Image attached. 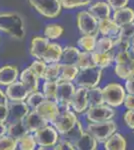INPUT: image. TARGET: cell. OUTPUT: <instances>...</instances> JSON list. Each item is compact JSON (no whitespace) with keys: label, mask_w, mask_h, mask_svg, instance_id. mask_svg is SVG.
<instances>
[{"label":"cell","mask_w":134,"mask_h":150,"mask_svg":"<svg viewBox=\"0 0 134 150\" xmlns=\"http://www.w3.org/2000/svg\"><path fill=\"white\" fill-rule=\"evenodd\" d=\"M19 79L26 86V88L29 90V92H33V91L38 90L39 78L34 74V72L29 67L25 68L19 74Z\"/></svg>","instance_id":"cell-18"},{"label":"cell","mask_w":134,"mask_h":150,"mask_svg":"<svg viewBox=\"0 0 134 150\" xmlns=\"http://www.w3.org/2000/svg\"><path fill=\"white\" fill-rule=\"evenodd\" d=\"M53 149H56V150H74L75 147L74 145L72 143L68 141H65V140H62V139H58L57 143L54 145V148Z\"/></svg>","instance_id":"cell-44"},{"label":"cell","mask_w":134,"mask_h":150,"mask_svg":"<svg viewBox=\"0 0 134 150\" xmlns=\"http://www.w3.org/2000/svg\"><path fill=\"white\" fill-rule=\"evenodd\" d=\"M70 107L77 113H82L88 108V98H87V88L79 87L75 89L70 102Z\"/></svg>","instance_id":"cell-14"},{"label":"cell","mask_w":134,"mask_h":150,"mask_svg":"<svg viewBox=\"0 0 134 150\" xmlns=\"http://www.w3.org/2000/svg\"><path fill=\"white\" fill-rule=\"evenodd\" d=\"M77 27L84 35L98 32V21L88 11H81L77 15Z\"/></svg>","instance_id":"cell-9"},{"label":"cell","mask_w":134,"mask_h":150,"mask_svg":"<svg viewBox=\"0 0 134 150\" xmlns=\"http://www.w3.org/2000/svg\"><path fill=\"white\" fill-rule=\"evenodd\" d=\"M104 102L111 107H118L125 98V88L118 83H110L102 89Z\"/></svg>","instance_id":"cell-6"},{"label":"cell","mask_w":134,"mask_h":150,"mask_svg":"<svg viewBox=\"0 0 134 150\" xmlns=\"http://www.w3.org/2000/svg\"><path fill=\"white\" fill-rule=\"evenodd\" d=\"M115 115V111L111 106L104 104L96 106H90L86 111V118L90 122H100L110 120Z\"/></svg>","instance_id":"cell-8"},{"label":"cell","mask_w":134,"mask_h":150,"mask_svg":"<svg viewBox=\"0 0 134 150\" xmlns=\"http://www.w3.org/2000/svg\"><path fill=\"white\" fill-rule=\"evenodd\" d=\"M93 64V60H92V54L91 52L88 51H80L79 57H78V61H77L76 66L78 68H84V67H88L91 66Z\"/></svg>","instance_id":"cell-41"},{"label":"cell","mask_w":134,"mask_h":150,"mask_svg":"<svg viewBox=\"0 0 134 150\" xmlns=\"http://www.w3.org/2000/svg\"><path fill=\"white\" fill-rule=\"evenodd\" d=\"M56 90H57V81L45 80L42 86V93L47 100L56 101Z\"/></svg>","instance_id":"cell-34"},{"label":"cell","mask_w":134,"mask_h":150,"mask_svg":"<svg viewBox=\"0 0 134 150\" xmlns=\"http://www.w3.org/2000/svg\"><path fill=\"white\" fill-rule=\"evenodd\" d=\"M129 0H107V4L114 10H117L122 7H125L128 4Z\"/></svg>","instance_id":"cell-45"},{"label":"cell","mask_w":134,"mask_h":150,"mask_svg":"<svg viewBox=\"0 0 134 150\" xmlns=\"http://www.w3.org/2000/svg\"><path fill=\"white\" fill-rule=\"evenodd\" d=\"M37 146L32 133H27L17 140V147L21 150H34Z\"/></svg>","instance_id":"cell-32"},{"label":"cell","mask_w":134,"mask_h":150,"mask_svg":"<svg viewBox=\"0 0 134 150\" xmlns=\"http://www.w3.org/2000/svg\"><path fill=\"white\" fill-rule=\"evenodd\" d=\"M19 71L14 65H5L0 68V85L8 86L18 79Z\"/></svg>","instance_id":"cell-16"},{"label":"cell","mask_w":134,"mask_h":150,"mask_svg":"<svg viewBox=\"0 0 134 150\" xmlns=\"http://www.w3.org/2000/svg\"><path fill=\"white\" fill-rule=\"evenodd\" d=\"M129 52H130L132 58H134V43H131V44H130V47H129Z\"/></svg>","instance_id":"cell-52"},{"label":"cell","mask_w":134,"mask_h":150,"mask_svg":"<svg viewBox=\"0 0 134 150\" xmlns=\"http://www.w3.org/2000/svg\"><path fill=\"white\" fill-rule=\"evenodd\" d=\"M79 54H80V50L78 48L73 46H66L62 48V54L59 62L64 64H72L76 66Z\"/></svg>","instance_id":"cell-28"},{"label":"cell","mask_w":134,"mask_h":150,"mask_svg":"<svg viewBox=\"0 0 134 150\" xmlns=\"http://www.w3.org/2000/svg\"><path fill=\"white\" fill-rule=\"evenodd\" d=\"M23 123L29 133H34L40 128L46 126L48 124V121H46L35 110H30L24 117Z\"/></svg>","instance_id":"cell-15"},{"label":"cell","mask_w":134,"mask_h":150,"mask_svg":"<svg viewBox=\"0 0 134 150\" xmlns=\"http://www.w3.org/2000/svg\"><path fill=\"white\" fill-rule=\"evenodd\" d=\"M75 149L78 150H94L97 148L96 139L88 132H83L80 138L75 142Z\"/></svg>","instance_id":"cell-27"},{"label":"cell","mask_w":134,"mask_h":150,"mask_svg":"<svg viewBox=\"0 0 134 150\" xmlns=\"http://www.w3.org/2000/svg\"><path fill=\"white\" fill-rule=\"evenodd\" d=\"M6 132H7V125L5 123L0 122V137L5 135Z\"/></svg>","instance_id":"cell-51"},{"label":"cell","mask_w":134,"mask_h":150,"mask_svg":"<svg viewBox=\"0 0 134 150\" xmlns=\"http://www.w3.org/2000/svg\"><path fill=\"white\" fill-rule=\"evenodd\" d=\"M45 99L46 98H45V96L43 95V93L37 90V91H33V92L29 93L27 98L25 99V102L27 103L30 110H34L42 101H44Z\"/></svg>","instance_id":"cell-37"},{"label":"cell","mask_w":134,"mask_h":150,"mask_svg":"<svg viewBox=\"0 0 134 150\" xmlns=\"http://www.w3.org/2000/svg\"><path fill=\"white\" fill-rule=\"evenodd\" d=\"M75 86L72 81H59L57 82L56 90V102L59 105L60 110L69 109L70 102L73 94L75 92Z\"/></svg>","instance_id":"cell-7"},{"label":"cell","mask_w":134,"mask_h":150,"mask_svg":"<svg viewBox=\"0 0 134 150\" xmlns=\"http://www.w3.org/2000/svg\"><path fill=\"white\" fill-rule=\"evenodd\" d=\"M110 10L111 8L107 4V2H97V3L93 4L88 8V12L97 21L109 18Z\"/></svg>","instance_id":"cell-22"},{"label":"cell","mask_w":134,"mask_h":150,"mask_svg":"<svg viewBox=\"0 0 134 150\" xmlns=\"http://www.w3.org/2000/svg\"><path fill=\"white\" fill-rule=\"evenodd\" d=\"M34 139L36 141L37 146H39L40 150L43 149H53L54 145L57 143L59 139L58 131L54 126L46 125V126L40 128L37 131L32 133Z\"/></svg>","instance_id":"cell-3"},{"label":"cell","mask_w":134,"mask_h":150,"mask_svg":"<svg viewBox=\"0 0 134 150\" xmlns=\"http://www.w3.org/2000/svg\"><path fill=\"white\" fill-rule=\"evenodd\" d=\"M28 130L26 129L25 125L23 123V120H17V121H9V124L7 125V132L6 134L9 135L15 140L20 139L25 134H27Z\"/></svg>","instance_id":"cell-23"},{"label":"cell","mask_w":134,"mask_h":150,"mask_svg":"<svg viewBox=\"0 0 134 150\" xmlns=\"http://www.w3.org/2000/svg\"><path fill=\"white\" fill-rule=\"evenodd\" d=\"M83 132H84L83 126H82L81 123L77 120V122L75 123L69 130H67L66 132L60 134L59 139L65 140V141H68L74 145L75 142H76L77 140L80 138V136L83 134Z\"/></svg>","instance_id":"cell-25"},{"label":"cell","mask_w":134,"mask_h":150,"mask_svg":"<svg viewBox=\"0 0 134 150\" xmlns=\"http://www.w3.org/2000/svg\"><path fill=\"white\" fill-rule=\"evenodd\" d=\"M104 148L107 150H124L126 148V140L121 134L114 132L104 141Z\"/></svg>","instance_id":"cell-26"},{"label":"cell","mask_w":134,"mask_h":150,"mask_svg":"<svg viewBox=\"0 0 134 150\" xmlns=\"http://www.w3.org/2000/svg\"><path fill=\"white\" fill-rule=\"evenodd\" d=\"M102 76V69L99 67L91 65L88 67L80 68L74 81L79 87L84 88H93L97 86Z\"/></svg>","instance_id":"cell-2"},{"label":"cell","mask_w":134,"mask_h":150,"mask_svg":"<svg viewBox=\"0 0 134 150\" xmlns=\"http://www.w3.org/2000/svg\"><path fill=\"white\" fill-rule=\"evenodd\" d=\"M6 87L5 94L9 101H24L27 98L28 94L30 93L26 88V86L20 80H16Z\"/></svg>","instance_id":"cell-12"},{"label":"cell","mask_w":134,"mask_h":150,"mask_svg":"<svg viewBox=\"0 0 134 150\" xmlns=\"http://www.w3.org/2000/svg\"><path fill=\"white\" fill-rule=\"evenodd\" d=\"M8 104H0V122L5 123L8 120Z\"/></svg>","instance_id":"cell-47"},{"label":"cell","mask_w":134,"mask_h":150,"mask_svg":"<svg viewBox=\"0 0 134 150\" xmlns=\"http://www.w3.org/2000/svg\"><path fill=\"white\" fill-rule=\"evenodd\" d=\"M117 37L127 40L131 43V41L134 39V22H130L120 26Z\"/></svg>","instance_id":"cell-38"},{"label":"cell","mask_w":134,"mask_h":150,"mask_svg":"<svg viewBox=\"0 0 134 150\" xmlns=\"http://www.w3.org/2000/svg\"><path fill=\"white\" fill-rule=\"evenodd\" d=\"M60 63H48L46 65V68L43 75V79L48 81H56L59 75Z\"/></svg>","instance_id":"cell-35"},{"label":"cell","mask_w":134,"mask_h":150,"mask_svg":"<svg viewBox=\"0 0 134 150\" xmlns=\"http://www.w3.org/2000/svg\"><path fill=\"white\" fill-rule=\"evenodd\" d=\"M49 44V40L44 37H34L31 41L30 45V54L31 56L36 59L42 60V56L44 54L45 50L47 49V46Z\"/></svg>","instance_id":"cell-17"},{"label":"cell","mask_w":134,"mask_h":150,"mask_svg":"<svg viewBox=\"0 0 134 150\" xmlns=\"http://www.w3.org/2000/svg\"><path fill=\"white\" fill-rule=\"evenodd\" d=\"M87 132L96 139L97 142H104L117 130V125L112 119L100 122H91L87 126Z\"/></svg>","instance_id":"cell-4"},{"label":"cell","mask_w":134,"mask_h":150,"mask_svg":"<svg viewBox=\"0 0 134 150\" xmlns=\"http://www.w3.org/2000/svg\"><path fill=\"white\" fill-rule=\"evenodd\" d=\"M30 5L46 18H55L61 12L60 0H28Z\"/></svg>","instance_id":"cell-5"},{"label":"cell","mask_w":134,"mask_h":150,"mask_svg":"<svg viewBox=\"0 0 134 150\" xmlns=\"http://www.w3.org/2000/svg\"><path fill=\"white\" fill-rule=\"evenodd\" d=\"M112 46H113V39L110 37H107V36H103L102 38L96 41V44H95V48L93 51L97 53L110 52Z\"/></svg>","instance_id":"cell-33"},{"label":"cell","mask_w":134,"mask_h":150,"mask_svg":"<svg viewBox=\"0 0 134 150\" xmlns=\"http://www.w3.org/2000/svg\"><path fill=\"white\" fill-rule=\"evenodd\" d=\"M96 35L95 34H88V35H83L82 37H80L77 44L80 49H82L83 51H88L92 52L95 48V44H96Z\"/></svg>","instance_id":"cell-31"},{"label":"cell","mask_w":134,"mask_h":150,"mask_svg":"<svg viewBox=\"0 0 134 150\" xmlns=\"http://www.w3.org/2000/svg\"><path fill=\"white\" fill-rule=\"evenodd\" d=\"M92 54V60L95 66L103 69L106 67L110 66L112 61H114V58L112 56L110 52L106 53H97V52H91Z\"/></svg>","instance_id":"cell-29"},{"label":"cell","mask_w":134,"mask_h":150,"mask_svg":"<svg viewBox=\"0 0 134 150\" xmlns=\"http://www.w3.org/2000/svg\"><path fill=\"white\" fill-rule=\"evenodd\" d=\"M46 65L47 63H45L43 60L36 59L34 60L32 63L30 64L29 68H30L34 72V74L38 77L39 79H43V75H44V71L46 68Z\"/></svg>","instance_id":"cell-40"},{"label":"cell","mask_w":134,"mask_h":150,"mask_svg":"<svg viewBox=\"0 0 134 150\" xmlns=\"http://www.w3.org/2000/svg\"><path fill=\"white\" fill-rule=\"evenodd\" d=\"M123 104L127 109H134V94H127L123 100Z\"/></svg>","instance_id":"cell-48"},{"label":"cell","mask_w":134,"mask_h":150,"mask_svg":"<svg viewBox=\"0 0 134 150\" xmlns=\"http://www.w3.org/2000/svg\"><path fill=\"white\" fill-rule=\"evenodd\" d=\"M124 121L129 128L134 129V109H127L124 113Z\"/></svg>","instance_id":"cell-46"},{"label":"cell","mask_w":134,"mask_h":150,"mask_svg":"<svg viewBox=\"0 0 134 150\" xmlns=\"http://www.w3.org/2000/svg\"><path fill=\"white\" fill-rule=\"evenodd\" d=\"M9 100L7 98L6 94L4 91H2V89H0V104H8Z\"/></svg>","instance_id":"cell-50"},{"label":"cell","mask_w":134,"mask_h":150,"mask_svg":"<svg viewBox=\"0 0 134 150\" xmlns=\"http://www.w3.org/2000/svg\"><path fill=\"white\" fill-rule=\"evenodd\" d=\"M40 116L48 121V123H52L57 117V115L60 112V107L56 101H51L45 99L42 101L37 107L34 109Z\"/></svg>","instance_id":"cell-11"},{"label":"cell","mask_w":134,"mask_h":150,"mask_svg":"<svg viewBox=\"0 0 134 150\" xmlns=\"http://www.w3.org/2000/svg\"><path fill=\"white\" fill-rule=\"evenodd\" d=\"M87 98H88V107L104 104V98L102 94V89L95 86L93 88L87 89Z\"/></svg>","instance_id":"cell-30"},{"label":"cell","mask_w":134,"mask_h":150,"mask_svg":"<svg viewBox=\"0 0 134 150\" xmlns=\"http://www.w3.org/2000/svg\"><path fill=\"white\" fill-rule=\"evenodd\" d=\"M77 117L74 114V112L70 111L69 109H62L60 110L59 114L55 118V120L52 122L53 126L57 130L59 134L66 132L69 130L75 123L77 122Z\"/></svg>","instance_id":"cell-10"},{"label":"cell","mask_w":134,"mask_h":150,"mask_svg":"<svg viewBox=\"0 0 134 150\" xmlns=\"http://www.w3.org/2000/svg\"><path fill=\"white\" fill-rule=\"evenodd\" d=\"M16 148L17 140L7 134L0 137V150H15Z\"/></svg>","instance_id":"cell-39"},{"label":"cell","mask_w":134,"mask_h":150,"mask_svg":"<svg viewBox=\"0 0 134 150\" xmlns=\"http://www.w3.org/2000/svg\"><path fill=\"white\" fill-rule=\"evenodd\" d=\"M112 20L114 21L117 25L120 26L124 25V24H127L134 21V10L132 8H129V7H122L120 9L115 10L113 14V17Z\"/></svg>","instance_id":"cell-20"},{"label":"cell","mask_w":134,"mask_h":150,"mask_svg":"<svg viewBox=\"0 0 134 150\" xmlns=\"http://www.w3.org/2000/svg\"><path fill=\"white\" fill-rule=\"evenodd\" d=\"M78 71L79 68L75 65L60 63L59 75H58V78L56 81H74Z\"/></svg>","instance_id":"cell-24"},{"label":"cell","mask_w":134,"mask_h":150,"mask_svg":"<svg viewBox=\"0 0 134 150\" xmlns=\"http://www.w3.org/2000/svg\"><path fill=\"white\" fill-rule=\"evenodd\" d=\"M0 31L16 40H21L25 36V26L23 19L15 12L0 13Z\"/></svg>","instance_id":"cell-1"},{"label":"cell","mask_w":134,"mask_h":150,"mask_svg":"<svg viewBox=\"0 0 134 150\" xmlns=\"http://www.w3.org/2000/svg\"><path fill=\"white\" fill-rule=\"evenodd\" d=\"M62 54V47L58 43L49 42L47 49L45 50L42 56V60L45 63H57L60 61Z\"/></svg>","instance_id":"cell-19"},{"label":"cell","mask_w":134,"mask_h":150,"mask_svg":"<svg viewBox=\"0 0 134 150\" xmlns=\"http://www.w3.org/2000/svg\"><path fill=\"white\" fill-rule=\"evenodd\" d=\"M98 31L103 36L115 38L118 34L119 26L111 18H106L98 21Z\"/></svg>","instance_id":"cell-21"},{"label":"cell","mask_w":134,"mask_h":150,"mask_svg":"<svg viewBox=\"0 0 134 150\" xmlns=\"http://www.w3.org/2000/svg\"><path fill=\"white\" fill-rule=\"evenodd\" d=\"M113 58L116 64H120V63H126V62H128L129 60L132 59V56H131L128 49V50H123V51L117 52L114 55Z\"/></svg>","instance_id":"cell-43"},{"label":"cell","mask_w":134,"mask_h":150,"mask_svg":"<svg viewBox=\"0 0 134 150\" xmlns=\"http://www.w3.org/2000/svg\"><path fill=\"white\" fill-rule=\"evenodd\" d=\"M91 0H60L61 7L65 9L78 8L81 6H86L90 4Z\"/></svg>","instance_id":"cell-42"},{"label":"cell","mask_w":134,"mask_h":150,"mask_svg":"<svg viewBox=\"0 0 134 150\" xmlns=\"http://www.w3.org/2000/svg\"><path fill=\"white\" fill-rule=\"evenodd\" d=\"M125 90L129 94H134V77H129L125 82Z\"/></svg>","instance_id":"cell-49"},{"label":"cell","mask_w":134,"mask_h":150,"mask_svg":"<svg viewBox=\"0 0 134 150\" xmlns=\"http://www.w3.org/2000/svg\"><path fill=\"white\" fill-rule=\"evenodd\" d=\"M131 43H134V39H133L132 41H131Z\"/></svg>","instance_id":"cell-53"},{"label":"cell","mask_w":134,"mask_h":150,"mask_svg":"<svg viewBox=\"0 0 134 150\" xmlns=\"http://www.w3.org/2000/svg\"><path fill=\"white\" fill-rule=\"evenodd\" d=\"M63 31L59 24H48L44 29V35L48 40H55L63 34Z\"/></svg>","instance_id":"cell-36"},{"label":"cell","mask_w":134,"mask_h":150,"mask_svg":"<svg viewBox=\"0 0 134 150\" xmlns=\"http://www.w3.org/2000/svg\"><path fill=\"white\" fill-rule=\"evenodd\" d=\"M8 120L9 121H17L23 120L26 114L30 111L27 103L24 101H9L8 102Z\"/></svg>","instance_id":"cell-13"}]
</instances>
